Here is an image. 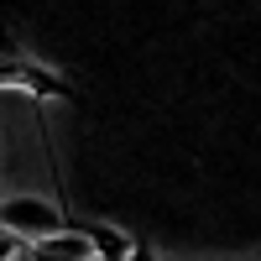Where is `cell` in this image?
<instances>
[{"label":"cell","mask_w":261,"mask_h":261,"mask_svg":"<svg viewBox=\"0 0 261 261\" xmlns=\"http://www.w3.org/2000/svg\"><path fill=\"white\" fill-rule=\"evenodd\" d=\"M0 230H11L16 241H47V235H58V230H68L63 225V214L53 209V199H0Z\"/></svg>","instance_id":"obj_1"},{"label":"cell","mask_w":261,"mask_h":261,"mask_svg":"<svg viewBox=\"0 0 261 261\" xmlns=\"http://www.w3.org/2000/svg\"><path fill=\"white\" fill-rule=\"evenodd\" d=\"M16 261H32V256H27V246H21V256H16Z\"/></svg>","instance_id":"obj_5"},{"label":"cell","mask_w":261,"mask_h":261,"mask_svg":"<svg viewBox=\"0 0 261 261\" xmlns=\"http://www.w3.org/2000/svg\"><path fill=\"white\" fill-rule=\"evenodd\" d=\"M27 256L32 261H94V246L84 241V230H58L47 241H32Z\"/></svg>","instance_id":"obj_2"},{"label":"cell","mask_w":261,"mask_h":261,"mask_svg":"<svg viewBox=\"0 0 261 261\" xmlns=\"http://www.w3.org/2000/svg\"><path fill=\"white\" fill-rule=\"evenodd\" d=\"M125 261H157V256H151V251H146V246H141V241H136V251H130V256H125Z\"/></svg>","instance_id":"obj_4"},{"label":"cell","mask_w":261,"mask_h":261,"mask_svg":"<svg viewBox=\"0 0 261 261\" xmlns=\"http://www.w3.org/2000/svg\"><path fill=\"white\" fill-rule=\"evenodd\" d=\"M84 241L94 246V261H125L130 251H136V241L120 230V225H110V220H94V225H84Z\"/></svg>","instance_id":"obj_3"}]
</instances>
